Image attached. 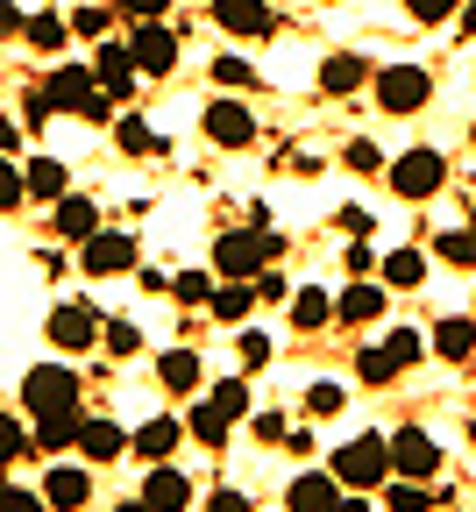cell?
<instances>
[{"label": "cell", "instance_id": "83f0119b", "mask_svg": "<svg viewBox=\"0 0 476 512\" xmlns=\"http://www.w3.org/2000/svg\"><path fill=\"white\" fill-rule=\"evenodd\" d=\"M22 178H29V200H64V164L57 157H36Z\"/></svg>", "mask_w": 476, "mask_h": 512}, {"label": "cell", "instance_id": "ba28073f", "mask_svg": "<svg viewBox=\"0 0 476 512\" xmlns=\"http://www.w3.org/2000/svg\"><path fill=\"white\" fill-rule=\"evenodd\" d=\"M128 50H135V64H143V72H150V79H164V72H171V64H178V36H171V29H164L157 15L128 29Z\"/></svg>", "mask_w": 476, "mask_h": 512}, {"label": "cell", "instance_id": "db71d44e", "mask_svg": "<svg viewBox=\"0 0 476 512\" xmlns=\"http://www.w3.org/2000/svg\"><path fill=\"white\" fill-rule=\"evenodd\" d=\"M121 512H157V505H150V498H135V505H121Z\"/></svg>", "mask_w": 476, "mask_h": 512}, {"label": "cell", "instance_id": "60d3db41", "mask_svg": "<svg viewBox=\"0 0 476 512\" xmlns=\"http://www.w3.org/2000/svg\"><path fill=\"white\" fill-rule=\"evenodd\" d=\"M214 79H221V86H235V93H249V86H256V72H249L242 57H221V64H214Z\"/></svg>", "mask_w": 476, "mask_h": 512}, {"label": "cell", "instance_id": "ffe728a7", "mask_svg": "<svg viewBox=\"0 0 476 512\" xmlns=\"http://www.w3.org/2000/svg\"><path fill=\"white\" fill-rule=\"evenodd\" d=\"M79 448H86L93 463H114L121 448H128V434H121L114 420H86V427H79Z\"/></svg>", "mask_w": 476, "mask_h": 512}, {"label": "cell", "instance_id": "bcb514c9", "mask_svg": "<svg viewBox=\"0 0 476 512\" xmlns=\"http://www.w3.org/2000/svg\"><path fill=\"white\" fill-rule=\"evenodd\" d=\"M15 456H22V434H15L8 413H0V463H15Z\"/></svg>", "mask_w": 476, "mask_h": 512}, {"label": "cell", "instance_id": "7dc6e473", "mask_svg": "<svg viewBox=\"0 0 476 512\" xmlns=\"http://www.w3.org/2000/svg\"><path fill=\"white\" fill-rule=\"evenodd\" d=\"M0 36H29V15H22V8H8V0H0Z\"/></svg>", "mask_w": 476, "mask_h": 512}, {"label": "cell", "instance_id": "e0dca14e", "mask_svg": "<svg viewBox=\"0 0 476 512\" xmlns=\"http://www.w3.org/2000/svg\"><path fill=\"white\" fill-rule=\"evenodd\" d=\"M143 498H150L157 512H185V498H192V484H185V477H178L171 463H157V470H150V484H143Z\"/></svg>", "mask_w": 476, "mask_h": 512}, {"label": "cell", "instance_id": "836d02e7", "mask_svg": "<svg viewBox=\"0 0 476 512\" xmlns=\"http://www.w3.org/2000/svg\"><path fill=\"white\" fill-rule=\"evenodd\" d=\"M22 200H29V178H22V171H15L8 157H0V214H15Z\"/></svg>", "mask_w": 476, "mask_h": 512}, {"label": "cell", "instance_id": "2e32d148", "mask_svg": "<svg viewBox=\"0 0 476 512\" xmlns=\"http://www.w3.org/2000/svg\"><path fill=\"white\" fill-rule=\"evenodd\" d=\"M363 79H370V64H363L356 50H334V57L320 64V93H356Z\"/></svg>", "mask_w": 476, "mask_h": 512}, {"label": "cell", "instance_id": "d6a6232c", "mask_svg": "<svg viewBox=\"0 0 476 512\" xmlns=\"http://www.w3.org/2000/svg\"><path fill=\"white\" fill-rule=\"evenodd\" d=\"M171 292H178L185 306H214V278H207V271H178Z\"/></svg>", "mask_w": 476, "mask_h": 512}, {"label": "cell", "instance_id": "f546056e", "mask_svg": "<svg viewBox=\"0 0 476 512\" xmlns=\"http://www.w3.org/2000/svg\"><path fill=\"white\" fill-rule=\"evenodd\" d=\"M384 278H391V285H420V278H427V256L391 249V256H384Z\"/></svg>", "mask_w": 476, "mask_h": 512}, {"label": "cell", "instance_id": "d4e9b609", "mask_svg": "<svg viewBox=\"0 0 476 512\" xmlns=\"http://www.w3.org/2000/svg\"><path fill=\"white\" fill-rule=\"evenodd\" d=\"M249 306H256V285H249V278H228V285L214 292V306H207V313H214V320H242Z\"/></svg>", "mask_w": 476, "mask_h": 512}, {"label": "cell", "instance_id": "9f6ffc18", "mask_svg": "<svg viewBox=\"0 0 476 512\" xmlns=\"http://www.w3.org/2000/svg\"><path fill=\"white\" fill-rule=\"evenodd\" d=\"M469 235H476V214H469Z\"/></svg>", "mask_w": 476, "mask_h": 512}, {"label": "cell", "instance_id": "816d5d0a", "mask_svg": "<svg viewBox=\"0 0 476 512\" xmlns=\"http://www.w3.org/2000/svg\"><path fill=\"white\" fill-rule=\"evenodd\" d=\"M342 235H356V242H363V235H370V214H363V207H349V214H342Z\"/></svg>", "mask_w": 476, "mask_h": 512}, {"label": "cell", "instance_id": "7a4b0ae2", "mask_svg": "<svg viewBox=\"0 0 476 512\" xmlns=\"http://www.w3.org/2000/svg\"><path fill=\"white\" fill-rule=\"evenodd\" d=\"M22 406H29L36 420H50V413H79V370L36 363V370L22 377Z\"/></svg>", "mask_w": 476, "mask_h": 512}, {"label": "cell", "instance_id": "5bb4252c", "mask_svg": "<svg viewBox=\"0 0 476 512\" xmlns=\"http://www.w3.org/2000/svg\"><path fill=\"white\" fill-rule=\"evenodd\" d=\"M285 505H292V512H342V477H334V470L320 477V470H313V477H299V484L285 491Z\"/></svg>", "mask_w": 476, "mask_h": 512}, {"label": "cell", "instance_id": "8992f818", "mask_svg": "<svg viewBox=\"0 0 476 512\" xmlns=\"http://www.w3.org/2000/svg\"><path fill=\"white\" fill-rule=\"evenodd\" d=\"M100 335H107V328H100V306H86V299H64V306L50 313V342H57V349H72V356L93 349Z\"/></svg>", "mask_w": 476, "mask_h": 512}, {"label": "cell", "instance_id": "b9f144b4", "mask_svg": "<svg viewBox=\"0 0 476 512\" xmlns=\"http://www.w3.org/2000/svg\"><path fill=\"white\" fill-rule=\"evenodd\" d=\"M306 406L327 420V413H342V384H313V392H306Z\"/></svg>", "mask_w": 476, "mask_h": 512}, {"label": "cell", "instance_id": "6da1fadb", "mask_svg": "<svg viewBox=\"0 0 476 512\" xmlns=\"http://www.w3.org/2000/svg\"><path fill=\"white\" fill-rule=\"evenodd\" d=\"M43 93H50V107H57V114L107 121V86H100V72H86V64H57V72L43 79Z\"/></svg>", "mask_w": 476, "mask_h": 512}, {"label": "cell", "instance_id": "30bf717a", "mask_svg": "<svg viewBox=\"0 0 476 512\" xmlns=\"http://www.w3.org/2000/svg\"><path fill=\"white\" fill-rule=\"evenodd\" d=\"M207 136H214L221 150H242V143H256V114H249L242 100H214V107H207Z\"/></svg>", "mask_w": 476, "mask_h": 512}, {"label": "cell", "instance_id": "3957f363", "mask_svg": "<svg viewBox=\"0 0 476 512\" xmlns=\"http://www.w3.org/2000/svg\"><path fill=\"white\" fill-rule=\"evenodd\" d=\"M270 256H278V235H263V228H235V235H221V242H214L221 278H263Z\"/></svg>", "mask_w": 476, "mask_h": 512}, {"label": "cell", "instance_id": "ee69618b", "mask_svg": "<svg viewBox=\"0 0 476 512\" xmlns=\"http://www.w3.org/2000/svg\"><path fill=\"white\" fill-rule=\"evenodd\" d=\"M72 36H107V8H79L72 15Z\"/></svg>", "mask_w": 476, "mask_h": 512}, {"label": "cell", "instance_id": "4dcf8cb0", "mask_svg": "<svg viewBox=\"0 0 476 512\" xmlns=\"http://www.w3.org/2000/svg\"><path fill=\"white\" fill-rule=\"evenodd\" d=\"M327 313H334V299H327V292H313V285H306V292H299V299H292V328H320V320H327Z\"/></svg>", "mask_w": 476, "mask_h": 512}, {"label": "cell", "instance_id": "cb8c5ba5", "mask_svg": "<svg viewBox=\"0 0 476 512\" xmlns=\"http://www.w3.org/2000/svg\"><path fill=\"white\" fill-rule=\"evenodd\" d=\"M334 313H342L349 328H356V320H377V313H384V292H377V285H349L342 299H334Z\"/></svg>", "mask_w": 476, "mask_h": 512}, {"label": "cell", "instance_id": "f35d334b", "mask_svg": "<svg viewBox=\"0 0 476 512\" xmlns=\"http://www.w3.org/2000/svg\"><path fill=\"white\" fill-rule=\"evenodd\" d=\"M214 406H221L228 420H242V413H249V384H242V377H228L221 392H214Z\"/></svg>", "mask_w": 476, "mask_h": 512}, {"label": "cell", "instance_id": "9c48e42d", "mask_svg": "<svg viewBox=\"0 0 476 512\" xmlns=\"http://www.w3.org/2000/svg\"><path fill=\"white\" fill-rule=\"evenodd\" d=\"M391 463H398V477H434V470H441V448H434V434H420V427H398V434H391Z\"/></svg>", "mask_w": 476, "mask_h": 512}, {"label": "cell", "instance_id": "603a6c76", "mask_svg": "<svg viewBox=\"0 0 476 512\" xmlns=\"http://www.w3.org/2000/svg\"><path fill=\"white\" fill-rule=\"evenodd\" d=\"M157 377H164V392H192V384H199V356L192 349H164Z\"/></svg>", "mask_w": 476, "mask_h": 512}, {"label": "cell", "instance_id": "f1b7e54d", "mask_svg": "<svg viewBox=\"0 0 476 512\" xmlns=\"http://www.w3.org/2000/svg\"><path fill=\"white\" fill-rule=\"evenodd\" d=\"M29 43H36V50H50V57H57V50H64V43H72V22H64V15H29Z\"/></svg>", "mask_w": 476, "mask_h": 512}, {"label": "cell", "instance_id": "9a60e30c", "mask_svg": "<svg viewBox=\"0 0 476 512\" xmlns=\"http://www.w3.org/2000/svg\"><path fill=\"white\" fill-rule=\"evenodd\" d=\"M43 498H50L57 512H79V505L93 498V477H86V470H72V463H57V470L43 477Z\"/></svg>", "mask_w": 476, "mask_h": 512}, {"label": "cell", "instance_id": "7bdbcfd3", "mask_svg": "<svg viewBox=\"0 0 476 512\" xmlns=\"http://www.w3.org/2000/svg\"><path fill=\"white\" fill-rule=\"evenodd\" d=\"M342 164H349V171H377L384 157H377V143H363V136H356V143L342 150Z\"/></svg>", "mask_w": 476, "mask_h": 512}, {"label": "cell", "instance_id": "ac0fdd59", "mask_svg": "<svg viewBox=\"0 0 476 512\" xmlns=\"http://www.w3.org/2000/svg\"><path fill=\"white\" fill-rule=\"evenodd\" d=\"M57 235L93 242V235H100V207H93V200H57Z\"/></svg>", "mask_w": 476, "mask_h": 512}, {"label": "cell", "instance_id": "f5cc1de1", "mask_svg": "<svg viewBox=\"0 0 476 512\" xmlns=\"http://www.w3.org/2000/svg\"><path fill=\"white\" fill-rule=\"evenodd\" d=\"M8 150H15V128H8V121H0V157H8Z\"/></svg>", "mask_w": 476, "mask_h": 512}, {"label": "cell", "instance_id": "c3c4849f", "mask_svg": "<svg viewBox=\"0 0 476 512\" xmlns=\"http://www.w3.org/2000/svg\"><path fill=\"white\" fill-rule=\"evenodd\" d=\"M171 0H121V15H135V22H150V15H164Z\"/></svg>", "mask_w": 476, "mask_h": 512}, {"label": "cell", "instance_id": "8d00e7d4", "mask_svg": "<svg viewBox=\"0 0 476 512\" xmlns=\"http://www.w3.org/2000/svg\"><path fill=\"white\" fill-rule=\"evenodd\" d=\"M434 249H441V256H448V264H462V271H469V264H476V235H469V228H455V235H441V242H434Z\"/></svg>", "mask_w": 476, "mask_h": 512}, {"label": "cell", "instance_id": "f6af8a7d", "mask_svg": "<svg viewBox=\"0 0 476 512\" xmlns=\"http://www.w3.org/2000/svg\"><path fill=\"white\" fill-rule=\"evenodd\" d=\"M455 8H462V0H413V15H420V22H448Z\"/></svg>", "mask_w": 476, "mask_h": 512}, {"label": "cell", "instance_id": "f907efd6", "mask_svg": "<svg viewBox=\"0 0 476 512\" xmlns=\"http://www.w3.org/2000/svg\"><path fill=\"white\" fill-rule=\"evenodd\" d=\"M207 512H256V505H249L242 491H214V505H207Z\"/></svg>", "mask_w": 476, "mask_h": 512}, {"label": "cell", "instance_id": "7c38bea8", "mask_svg": "<svg viewBox=\"0 0 476 512\" xmlns=\"http://www.w3.org/2000/svg\"><path fill=\"white\" fill-rule=\"evenodd\" d=\"M93 72H100L107 100H128V93H135V72H143V64H135V50H128V43H100Z\"/></svg>", "mask_w": 476, "mask_h": 512}, {"label": "cell", "instance_id": "5b68a950", "mask_svg": "<svg viewBox=\"0 0 476 512\" xmlns=\"http://www.w3.org/2000/svg\"><path fill=\"white\" fill-rule=\"evenodd\" d=\"M427 93H434V79L420 72V64H391V72H377V107L384 114H413V107H427Z\"/></svg>", "mask_w": 476, "mask_h": 512}, {"label": "cell", "instance_id": "277c9868", "mask_svg": "<svg viewBox=\"0 0 476 512\" xmlns=\"http://www.w3.org/2000/svg\"><path fill=\"white\" fill-rule=\"evenodd\" d=\"M391 441H377V434H356L342 456H334V477L342 484H356V491H370V484H391Z\"/></svg>", "mask_w": 476, "mask_h": 512}, {"label": "cell", "instance_id": "8fae6325", "mask_svg": "<svg viewBox=\"0 0 476 512\" xmlns=\"http://www.w3.org/2000/svg\"><path fill=\"white\" fill-rule=\"evenodd\" d=\"M214 22L228 36H278V15H270L263 0H214Z\"/></svg>", "mask_w": 476, "mask_h": 512}, {"label": "cell", "instance_id": "11a10c76", "mask_svg": "<svg viewBox=\"0 0 476 512\" xmlns=\"http://www.w3.org/2000/svg\"><path fill=\"white\" fill-rule=\"evenodd\" d=\"M342 512H370V505H363V498H342Z\"/></svg>", "mask_w": 476, "mask_h": 512}, {"label": "cell", "instance_id": "681fc988", "mask_svg": "<svg viewBox=\"0 0 476 512\" xmlns=\"http://www.w3.org/2000/svg\"><path fill=\"white\" fill-rule=\"evenodd\" d=\"M263 356H270V335L249 328V335H242V363H263Z\"/></svg>", "mask_w": 476, "mask_h": 512}, {"label": "cell", "instance_id": "e575fe53", "mask_svg": "<svg viewBox=\"0 0 476 512\" xmlns=\"http://www.w3.org/2000/svg\"><path fill=\"white\" fill-rule=\"evenodd\" d=\"M384 505H391V512H427V484H420V477H405V484L384 491Z\"/></svg>", "mask_w": 476, "mask_h": 512}, {"label": "cell", "instance_id": "484cf974", "mask_svg": "<svg viewBox=\"0 0 476 512\" xmlns=\"http://www.w3.org/2000/svg\"><path fill=\"white\" fill-rule=\"evenodd\" d=\"M185 427H192V441H199V448H221L235 420H228L221 406H192V420H185Z\"/></svg>", "mask_w": 476, "mask_h": 512}, {"label": "cell", "instance_id": "4316f807", "mask_svg": "<svg viewBox=\"0 0 476 512\" xmlns=\"http://www.w3.org/2000/svg\"><path fill=\"white\" fill-rule=\"evenodd\" d=\"M79 427H86V413H50V420H36V441L57 456V448H72V441H79Z\"/></svg>", "mask_w": 476, "mask_h": 512}, {"label": "cell", "instance_id": "ab89813d", "mask_svg": "<svg viewBox=\"0 0 476 512\" xmlns=\"http://www.w3.org/2000/svg\"><path fill=\"white\" fill-rule=\"evenodd\" d=\"M0 512H50V498L22 491V484H0Z\"/></svg>", "mask_w": 476, "mask_h": 512}, {"label": "cell", "instance_id": "d6986e66", "mask_svg": "<svg viewBox=\"0 0 476 512\" xmlns=\"http://www.w3.org/2000/svg\"><path fill=\"white\" fill-rule=\"evenodd\" d=\"M434 349H441L448 363H469V356H476V320L448 313V320H441V335H434Z\"/></svg>", "mask_w": 476, "mask_h": 512}, {"label": "cell", "instance_id": "4fadbf2b", "mask_svg": "<svg viewBox=\"0 0 476 512\" xmlns=\"http://www.w3.org/2000/svg\"><path fill=\"white\" fill-rule=\"evenodd\" d=\"M79 264H86L93 278H121V271H135V242H128V235H93Z\"/></svg>", "mask_w": 476, "mask_h": 512}, {"label": "cell", "instance_id": "74e56055", "mask_svg": "<svg viewBox=\"0 0 476 512\" xmlns=\"http://www.w3.org/2000/svg\"><path fill=\"white\" fill-rule=\"evenodd\" d=\"M114 356H135V349H143V335H135V320H107V335H100Z\"/></svg>", "mask_w": 476, "mask_h": 512}, {"label": "cell", "instance_id": "44dd1931", "mask_svg": "<svg viewBox=\"0 0 476 512\" xmlns=\"http://www.w3.org/2000/svg\"><path fill=\"white\" fill-rule=\"evenodd\" d=\"M178 420H150V427H135V456H150V463H164L171 448H178Z\"/></svg>", "mask_w": 476, "mask_h": 512}, {"label": "cell", "instance_id": "1f68e13d", "mask_svg": "<svg viewBox=\"0 0 476 512\" xmlns=\"http://www.w3.org/2000/svg\"><path fill=\"white\" fill-rule=\"evenodd\" d=\"M356 377H363V384H391V377H398V356H391V349H363V356H356Z\"/></svg>", "mask_w": 476, "mask_h": 512}, {"label": "cell", "instance_id": "7402d4cb", "mask_svg": "<svg viewBox=\"0 0 476 512\" xmlns=\"http://www.w3.org/2000/svg\"><path fill=\"white\" fill-rule=\"evenodd\" d=\"M114 143H121L128 157H157V150H164V136H157L150 121H135V114H128V121H114Z\"/></svg>", "mask_w": 476, "mask_h": 512}, {"label": "cell", "instance_id": "d590c367", "mask_svg": "<svg viewBox=\"0 0 476 512\" xmlns=\"http://www.w3.org/2000/svg\"><path fill=\"white\" fill-rule=\"evenodd\" d=\"M384 349H391V356H398V370H405V363H420V356H427V335H420V328H398Z\"/></svg>", "mask_w": 476, "mask_h": 512}, {"label": "cell", "instance_id": "52a82bcc", "mask_svg": "<svg viewBox=\"0 0 476 512\" xmlns=\"http://www.w3.org/2000/svg\"><path fill=\"white\" fill-rule=\"evenodd\" d=\"M441 178H448V164H441L434 150H405V157L391 164L398 200H434V192H441Z\"/></svg>", "mask_w": 476, "mask_h": 512}]
</instances>
